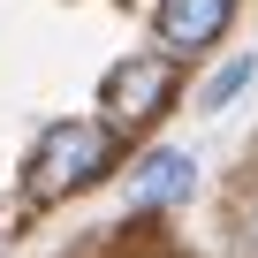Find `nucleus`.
<instances>
[{"label": "nucleus", "mask_w": 258, "mask_h": 258, "mask_svg": "<svg viewBox=\"0 0 258 258\" xmlns=\"http://www.w3.org/2000/svg\"><path fill=\"white\" fill-rule=\"evenodd\" d=\"M106 167H114V129H106V121H53L46 137L31 145V175H23V190H31L38 205H53V198L99 182Z\"/></svg>", "instance_id": "1"}, {"label": "nucleus", "mask_w": 258, "mask_h": 258, "mask_svg": "<svg viewBox=\"0 0 258 258\" xmlns=\"http://www.w3.org/2000/svg\"><path fill=\"white\" fill-rule=\"evenodd\" d=\"M167 99H175V61H167V53H129V61H114L106 84H99V106H106V121H121V129L152 121Z\"/></svg>", "instance_id": "2"}, {"label": "nucleus", "mask_w": 258, "mask_h": 258, "mask_svg": "<svg viewBox=\"0 0 258 258\" xmlns=\"http://www.w3.org/2000/svg\"><path fill=\"white\" fill-rule=\"evenodd\" d=\"M228 16H235V0H160L152 31H160L167 53H198V46H213L228 31Z\"/></svg>", "instance_id": "3"}, {"label": "nucleus", "mask_w": 258, "mask_h": 258, "mask_svg": "<svg viewBox=\"0 0 258 258\" xmlns=\"http://www.w3.org/2000/svg\"><path fill=\"white\" fill-rule=\"evenodd\" d=\"M190 182H198L190 152H152L137 167V182H129V198H137V205H175V198H190Z\"/></svg>", "instance_id": "4"}, {"label": "nucleus", "mask_w": 258, "mask_h": 258, "mask_svg": "<svg viewBox=\"0 0 258 258\" xmlns=\"http://www.w3.org/2000/svg\"><path fill=\"white\" fill-rule=\"evenodd\" d=\"M250 76H258V61H250V53H235L228 69H213V76H205V91H198V106H213V114H220V106H228L235 91H250Z\"/></svg>", "instance_id": "5"}, {"label": "nucleus", "mask_w": 258, "mask_h": 258, "mask_svg": "<svg viewBox=\"0 0 258 258\" xmlns=\"http://www.w3.org/2000/svg\"><path fill=\"white\" fill-rule=\"evenodd\" d=\"M250 250H258V213H250Z\"/></svg>", "instance_id": "6"}]
</instances>
